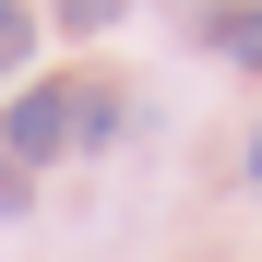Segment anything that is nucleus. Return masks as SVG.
<instances>
[{"label":"nucleus","instance_id":"39448f33","mask_svg":"<svg viewBox=\"0 0 262 262\" xmlns=\"http://www.w3.org/2000/svg\"><path fill=\"white\" fill-rule=\"evenodd\" d=\"M250 179H262V131H250Z\"/></svg>","mask_w":262,"mask_h":262},{"label":"nucleus","instance_id":"f03ea898","mask_svg":"<svg viewBox=\"0 0 262 262\" xmlns=\"http://www.w3.org/2000/svg\"><path fill=\"white\" fill-rule=\"evenodd\" d=\"M214 48H227L238 72H262V0H238V12H214Z\"/></svg>","mask_w":262,"mask_h":262},{"label":"nucleus","instance_id":"7ed1b4c3","mask_svg":"<svg viewBox=\"0 0 262 262\" xmlns=\"http://www.w3.org/2000/svg\"><path fill=\"white\" fill-rule=\"evenodd\" d=\"M24 48H36V24H24V0H0V83L24 72Z\"/></svg>","mask_w":262,"mask_h":262},{"label":"nucleus","instance_id":"f257e3e1","mask_svg":"<svg viewBox=\"0 0 262 262\" xmlns=\"http://www.w3.org/2000/svg\"><path fill=\"white\" fill-rule=\"evenodd\" d=\"M0 143H12V167H48L83 143V83H24L12 119H0Z\"/></svg>","mask_w":262,"mask_h":262},{"label":"nucleus","instance_id":"20e7f679","mask_svg":"<svg viewBox=\"0 0 262 262\" xmlns=\"http://www.w3.org/2000/svg\"><path fill=\"white\" fill-rule=\"evenodd\" d=\"M48 12H60V24H72V36H107V24H119V12H131V0H48Z\"/></svg>","mask_w":262,"mask_h":262}]
</instances>
